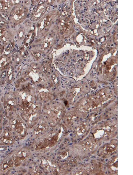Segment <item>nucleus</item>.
<instances>
[{
  "label": "nucleus",
  "mask_w": 133,
  "mask_h": 175,
  "mask_svg": "<svg viewBox=\"0 0 133 175\" xmlns=\"http://www.w3.org/2000/svg\"><path fill=\"white\" fill-rule=\"evenodd\" d=\"M52 128L43 135L34 140L30 148L39 153L46 152L54 148L67 133V129L63 124Z\"/></svg>",
  "instance_id": "obj_1"
},
{
  "label": "nucleus",
  "mask_w": 133,
  "mask_h": 175,
  "mask_svg": "<svg viewBox=\"0 0 133 175\" xmlns=\"http://www.w3.org/2000/svg\"><path fill=\"white\" fill-rule=\"evenodd\" d=\"M30 148L27 146L15 149L2 161L0 164V173L7 174V172L21 166H25L32 158Z\"/></svg>",
  "instance_id": "obj_2"
},
{
  "label": "nucleus",
  "mask_w": 133,
  "mask_h": 175,
  "mask_svg": "<svg viewBox=\"0 0 133 175\" xmlns=\"http://www.w3.org/2000/svg\"><path fill=\"white\" fill-rule=\"evenodd\" d=\"M42 114L50 127L53 128L60 124L64 117L65 111L60 107L45 108L42 110Z\"/></svg>",
  "instance_id": "obj_3"
},
{
  "label": "nucleus",
  "mask_w": 133,
  "mask_h": 175,
  "mask_svg": "<svg viewBox=\"0 0 133 175\" xmlns=\"http://www.w3.org/2000/svg\"><path fill=\"white\" fill-rule=\"evenodd\" d=\"M9 128L15 139L21 140L26 136L28 127L27 124L19 117L16 116L10 118Z\"/></svg>",
  "instance_id": "obj_4"
},
{
  "label": "nucleus",
  "mask_w": 133,
  "mask_h": 175,
  "mask_svg": "<svg viewBox=\"0 0 133 175\" xmlns=\"http://www.w3.org/2000/svg\"><path fill=\"white\" fill-rule=\"evenodd\" d=\"M28 9L26 6L21 4H16L10 12L9 19L11 24L17 25L26 18Z\"/></svg>",
  "instance_id": "obj_5"
},
{
  "label": "nucleus",
  "mask_w": 133,
  "mask_h": 175,
  "mask_svg": "<svg viewBox=\"0 0 133 175\" xmlns=\"http://www.w3.org/2000/svg\"><path fill=\"white\" fill-rule=\"evenodd\" d=\"M39 166L43 171L52 174H61L64 170L61 166L48 157H43L39 161Z\"/></svg>",
  "instance_id": "obj_6"
},
{
  "label": "nucleus",
  "mask_w": 133,
  "mask_h": 175,
  "mask_svg": "<svg viewBox=\"0 0 133 175\" xmlns=\"http://www.w3.org/2000/svg\"><path fill=\"white\" fill-rule=\"evenodd\" d=\"M48 123L43 118H40L32 128H33L32 136L34 140L42 136L50 129Z\"/></svg>",
  "instance_id": "obj_7"
},
{
  "label": "nucleus",
  "mask_w": 133,
  "mask_h": 175,
  "mask_svg": "<svg viewBox=\"0 0 133 175\" xmlns=\"http://www.w3.org/2000/svg\"><path fill=\"white\" fill-rule=\"evenodd\" d=\"M90 129V125L83 122L75 123L71 130L72 131L73 137L76 139H82L85 136Z\"/></svg>",
  "instance_id": "obj_8"
},
{
  "label": "nucleus",
  "mask_w": 133,
  "mask_h": 175,
  "mask_svg": "<svg viewBox=\"0 0 133 175\" xmlns=\"http://www.w3.org/2000/svg\"><path fill=\"white\" fill-rule=\"evenodd\" d=\"M15 138L9 127H5L0 134V145L3 146H10L15 142Z\"/></svg>",
  "instance_id": "obj_9"
},
{
  "label": "nucleus",
  "mask_w": 133,
  "mask_h": 175,
  "mask_svg": "<svg viewBox=\"0 0 133 175\" xmlns=\"http://www.w3.org/2000/svg\"><path fill=\"white\" fill-rule=\"evenodd\" d=\"M11 32L5 25H0V41L3 44L6 45L12 40Z\"/></svg>",
  "instance_id": "obj_10"
},
{
  "label": "nucleus",
  "mask_w": 133,
  "mask_h": 175,
  "mask_svg": "<svg viewBox=\"0 0 133 175\" xmlns=\"http://www.w3.org/2000/svg\"><path fill=\"white\" fill-rule=\"evenodd\" d=\"M14 3L12 0H0V13H9L13 7Z\"/></svg>",
  "instance_id": "obj_11"
},
{
  "label": "nucleus",
  "mask_w": 133,
  "mask_h": 175,
  "mask_svg": "<svg viewBox=\"0 0 133 175\" xmlns=\"http://www.w3.org/2000/svg\"><path fill=\"white\" fill-rule=\"evenodd\" d=\"M11 57L9 54H3L0 56V67L5 68L8 67L11 62Z\"/></svg>",
  "instance_id": "obj_12"
},
{
  "label": "nucleus",
  "mask_w": 133,
  "mask_h": 175,
  "mask_svg": "<svg viewBox=\"0 0 133 175\" xmlns=\"http://www.w3.org/2000/svg\"><path fill=\"white\" fill-rule=\"evenodd\" d=\"M109 167L113 171L116 172L117 171V159L115 157L111 159L109 163Z\"/></svg>",
  "instance_id": "obj_13"
},
{
  "label": "nucleus",
  "mask_w": 133,
  "mask_h": 175,
  "mask_svg": "<svg viewBox=\"0 0 133 175\" xmlns=\"http://www.w3.org/2000/svg\"><path fill=\"white\" fill-rule=\"evenodd\" d=\"M4 50V48L2 46L0 43V55H1L3 53Z\"/></svg>",
  "instance_id": "obj_14"
}]
</instances>
